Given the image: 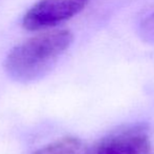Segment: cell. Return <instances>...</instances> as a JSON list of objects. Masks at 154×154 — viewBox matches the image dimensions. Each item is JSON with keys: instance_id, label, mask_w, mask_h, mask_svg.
<instances>
[{"instance_id": "obj_1", "label": "cell", "mask_w": 154, "mask_h": 154, "mask_svg": "<svg viewBox=\"0 0 154 154\" xmlns=\"http://www.w3.org/2000/svg\"><path fill=\"white\" fill-rule=\"evenodd\" d=\"M73 36L67 30L37 35L15 47L6 56L4 68L8 76L29 82L44 76L69 48Z\"/></svg>"}, {"instance_id": "obj_2", "label": "cell", "mask_w": 154, "mask_h": 154, "mask_svg": "<svg viewBox=\"0 0 154 154\" xmlns=\"http://www.w3.org/2000/svg\"><path fill=\"white\" fill-rule=\"evenodd\" d=\"M88 3V0H39L22 19V25L29 31L47 29L72 18Z\"/></svg>"}, {"instance_id": "obj_3", "label": "cell", "mask_w": 154, "mask_h": 154, "mask_svg": "<svg viewBox=\"0 0 154 154\" xmlns=\"http://www.w3.org/2000/svg\"><path fill=\"white\" fill-rule=\"evenodd\" d=\"M91 154H151L146 128L136 125L118 130L104 137Z\"/></svg>"}, {"instance_id": "obj_4", "label": "cell", "mask_w": 154, "mask_h": 154, "mask_svg": "<svg viewBox=\"0 0 154 154\" xmlns=\"http://www.w3.org/2000/svg\"><path fill=\"white\" fill-rule=\"evenodd\" d=\"M32 154H88L87 147L77 137H63Z\"/></svg>"}, {"instance_id": "obj_5", "label": "cell", "mask_w": 154, "mask_h": 154, "mask_svg": "<svg viewBox=\"0 0 154 154\" xmlns=\"http://www.w3.org/2000/svg\"><path fill=\"white\" fill-rule=\"evenodd\" d=\"M140 35L146 42L154 43V12L140 23Z\"/></svg>"}]
</instances>
